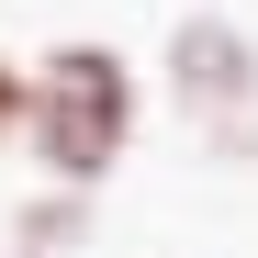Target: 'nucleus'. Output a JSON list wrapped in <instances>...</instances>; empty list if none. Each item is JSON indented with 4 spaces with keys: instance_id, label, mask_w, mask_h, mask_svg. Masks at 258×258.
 <instances>
[{
    "instance_id": "obj_1",
    "label": "nucleus",
    "mask_w": 258,
    "mask_h": 258,
    "mask_svg": "<svg viewBox=\"0 0 258 258\" xmlns=\"http://www.w3.org/2000/svg\"><path fill=\"white\" fill-rule=\"evenodd\" d=\"M135 146V68L112 45H56L34 68V157H45L56 191H90L123 168Z\"/></svg>"
},
{
    "instance_id": "obj_2",
    "label": "nucleus",
    "mask_w": 258,
    "mask_h": 258,
    "mask_svg": "<svg viewBox=\"0 0 258 258\" xmlns=\"http://www.w3.org/2000/svg\"><path fill=\"white\" fill-rule=\"evenodd\" d=\"M168 79H180V101L225 135V112L258 90V45H247L236 23H180V34H168Z\"/></svg>"
},
{
    "instance_id": "obj_3",
    "label": "nucleus",
    "mask_w": 258,
    "mask_h": 258,
    "mask_svg": "<svg viewBox=\"0 0 258 258\" xmlns=\"http://www.w3.org/2000/svg\"><path fill=\"white\" fill-rule=\"evenodd\" d=\"M0 135H34V68L0 56Z\"/></svg>"
}]
</instances>
